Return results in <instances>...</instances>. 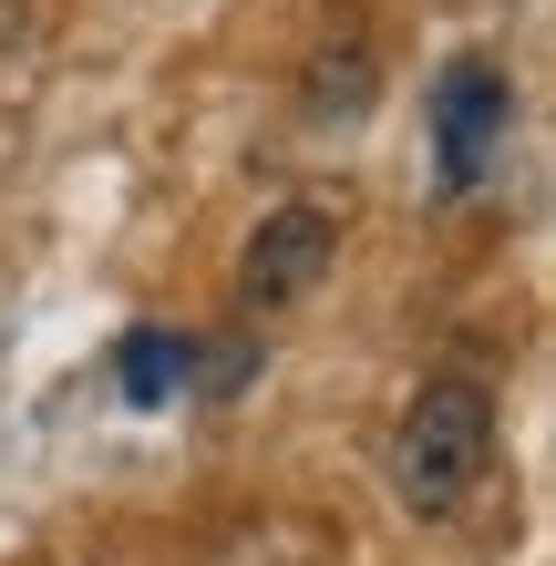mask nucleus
I'll return each instance as SVG.
<instances>
[{
  "mask_svg": "<svg viewBox=\"0 0 556 566\" xmlns=\"http://www.w3.org/2000/svg\"><path fill=\"white\" fill-rule=\"evenodd\" d=\"M484 453H495V402H484V381H422L402 432H391V474H402V505L412 515H443L464 505Z\"/></svg>",
  "mask_w": 556,
  "mask_h": 566,
  "instance_id": "f257e3e1",
  "label": "nucleus"
},
{
  "mask_svg": "<svg viewBox=\"0 0 556 566\" xmlns=\"http://www.w3.org/2000/svg\"><path fill=\"white\" fill-rule=\"evenodd\" d=\"M505 124H515V83H505V62L453 52L443 73H433V176H443V196L484 186V165L505 155Z\"/></svg>",
  "mask_w": 556,
  "mask_h": 566,
  "instance_id": "f03ea898",
  "label": "nucleus"
},
{
  "mask_svg": "<svg viewBox=\"0 0 556 566\" xmlns=\"http://www.w3.org/2000/svg\"><path fill=\"white\" fill-rule=\"evenodd\" d=\"M340 258V217L319 207V196H289V207L258 217V238L238 248V298L248 310H300V298L331 279Z\"/></svg>",
  "mask_w": 556,
  "mask_h": 566,
  "instance_id": "7ed1b4c3",
  "label": "nucleus"
},
{
  "mask_svg": "<svg viewBox=\"0 0 556 566\" xmlns=\"http://www.w3.org/2000/svg\"><path fill=\"white\" fill-rule=\"evenodd\" d=\"M186 371H196V340H186V329H124V340H114V391H124L135 412L176 402Z\"/></svg>",
  "mask_w": 556,
  "mask_h": 566,
  "instance_id": "20e7f679",
  "label": "nucleus"
},
{
  "mask_svg": "<svg viewBox=\"0 0 556 566\" xmlns=\"http://www.w3.org/2000/svg\"><path fill=\"white\" fill-rule=\"evenodd\" d=\"M361 104H371V52H361V42L340 52V42H331V52L310 62V83H300V114H310V124H350Z\"/></svg>",
  "mask_w": 556,
  "mask_h": 566,
  "instance_id": "39448f33",
  "label": "nucleus"
},
{
  "mask_svg": "<svg viewBox=\"0 0 556 566\" xmlns=\"http://www.w3.org/2000/svg\"><path fill=\"white\" fill-rule=\"evenodd\" d=\"M248 371H258V360H248V350H238V340H227V350H217V371H207V391H238V381H248Z\"/></svg>",
  "mask_w": 556,
  "mask_h": 566,
  "instance_id": "423d86ee",
  "label": "nucleus"
}]
</instances>
